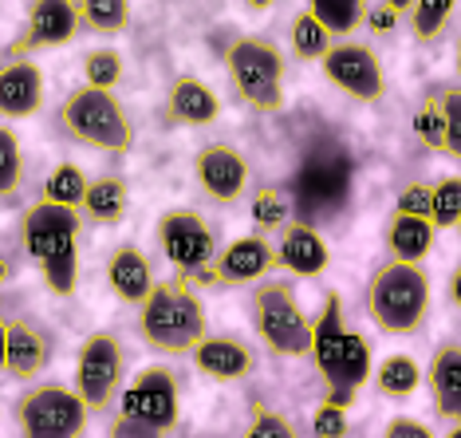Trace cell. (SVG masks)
Masks as SVG:
<instances>
[{"label":"cell","mask_w":461,"mask_h":438,"mask_svg":"<svg viewBox=\"0 0 461 438\" xmlns=\"http://www.w3.org/2000/svg\"><path fill=\"white\" fill-rule=\"evenodd\" d=\"M276 269H280L276 245H272L265 233H245V237H233V242L213 257V265L194 280L205 288H240V285H257V280L272 277Z\"/></svg>","instance_id":"cell-12"},{"label":"cell","mask_w":461,"mask_h":438,"mask_svg":"<svg viewBox=\"0 0 461 438\" xmlns=\"http://www.w3.org/2000/svg\"><path fill=\"white\" fill-rule=\"evenodd\" d=\"M245 438H300V434L280 411H272V406H265V403H253Z\"/></svg>","instance_id":"cell-38"},{"label":"cell","mask_w":461,"mask_h":438,"mask_svg":"<svg viewBox=\"0 0 461 438\" xmlns=\"http://www.w3.org/2000/svg\"><path fill=\"white\" fill-rule=\"evenodd\" d=\"M446 438H461V423H457V426H449V434H446Z\"/></svg>","instance_id":"cell-46"},{"label":"cell","mask_w":461,"mask_h":438,"mask_svg":"<svg viewBox=\"0 0 461 438\" xmlns=\"http://www.w3.org/2000/svg\"><path fill=\"white\" fill-rule=\"evenodd\" d=\"M194 178L217 205H233L249 194V162L233 142H205L194 154Z\"/></svg>","instance_id":"cell-14"},{"label":"cell","mask_w":461,"mask_h":438,"mask_svg":"<svg viewBox=\"0 0 461 438\" xmlns=\"http://www.w3.org/2000/svg\"><path fill=\"white\" fill-rule=\"evenodd\" d=\"M402 20H406V0H375V5H366L363 24L375 40H391Z\"/></svg>","instance_id":"cell-37"},{"label":"cell","mask_w":461,"mask_h":438,"mask_svg":"<svg viewBox=\"0 0 461 438\" xmlns=\"http://www.w3.org/2000/svg\"><path fill=\"white\" fill-rule=\"evenodd\" d=\"M87 186H91V178L79 170L76 162H59L56 170L48 174V182H44V194H40V202L64 205V210H79L83 197H87Z\"/></svg>","instance_id":"cell-29"},{"label":"cell","mask_w":461,"mask_h":438,"mask_svg":"<svg viewBox=\"0 0 461 438\" xmlns=\"http://www.w3.org/2000/svg\"><path fill=\"white\" fill-rule=\"evenodd\" d=\"M308 13L323 24V32H328L335 44H343L351 32H359L363 20H366V5L363 0H312Z\"/></svg>","instance_id":"cell-25"},{"label":"cell","mask_w":461,"mask_h":438,"mask_svg":"<svg viewBox=\"0 0 461 438\" xmlns=\"http://www.w3.org/2000/svg\"><path fill=\"white\" fill-rule=\"evenodd\" d=\"M449 305L461 308V260L454 265V273H449Z\"/></svg>","instance_id":"cell-42"},{"label":"cell","mask_w":461,"mask_h":438,"mask_svg":"<svg viewBox=\"0 0 461 438\" xmlns=\"http://www.w3.org/2000/svg\"><path fill=\"white\" fill-rule=\"evenodd\" d=\"M348 332L351 328L343 324V297L339 292H328V297H323V312L312 320V360H316L323 383L335 379V368H339Z\"/></svg>","instance_id":"cell-20"},{"label":"cell","mask_w":461,"mask_h":438,"mask_svg":"<svg viewBox=\"0 0 461 438\" xmlns=\"http://www.w3.org/2000/svg\"><path fill=\"white\" fill-rule=\"evenodd\" d=\"M5 356H8V320L0 316V371H5Z\"/></svg>","instance_id":"cell-43"},{"label":"cell","mask_w":461,"mask_h":438,"mask_svg":"<svg viewBox=\"0 0 461 438\" xmlns=\"http://www.w3.org/2000/svg\"><path fill=\"white\" fill-rule=\"evenodd\" d=\"M434 99L446 114V159L461 166V83H438Z\"/></svg>","instance_id":"cell-36"},{"label":"cell","mask_w":461,"mask_h":438,"mask_svg":"<svg viewBox=\"0 0 461 438\" xmlns=\"http://www.w3.org/2000/svg\"><path fill=\"white\" fill-rule=\"evenodd\" d=\"M454 68H457V76H461V36H457V44H454Z\"/></svg>","instance_id":"cell-45"},{"label":"cell","mask_w":461,"mask_h":438,"mask_svg":"<svg viewBox=\"0 0 461 438\" xmlns=\"http://www.w3.org/2000/svg\"><path fill=\"white\" fill-rule=\"evenodd\" d=\"M225 71L245 107H253L257 114L285 111L288 64H285V51L272 44L268 36H237L225 48Z\"/></svg>","instance_id":"cell-6"},{"label":"cell","mask_w":461,"mask_h":438,"mask_svg":"<svg viewBox=\"0 0 461 438\" xmlns=\"http://www.w3.org/2000/svg\"><path fill=\"white\" fill-rule=\"evenodd\" d=\"M139 336L158 356H174V360L194 356L197 343L209 336L205 308L194 292V280L174 277V280H158L154 285L146 305L139 308Z\"/></svg>","instance_id":"cell-2"},{"label":"cell","mask_w":461,"mask_h":438,"mask_svg":"<svg viewBox=\"0 0 461 438\" xmlns=\"http://www.w3.org/2000/svg\"><path fill=\"white\" fill-rule=\"evenodd\" d=\"M348 434H351L348 411L320 403V406H316V415H312V438H348Z\"/></svg>","instance_id":"cell-39"},{"label":"cell","mask_w":461,"mask_h":438,"mask_svg":"<svg viewBox=\"0 0 461 438\" xmlns=\"http://www.w3.org/2000/svg\"><path fill=\"white\" fill-rule=\"evenodd\" d=\"M418 383H422V368H418L414 356H402V351L386 356L379 368H375V388H379L386 399H406V395L418 391Z\"/></svg>","instance_id":"cell-26"},{"label":"cell","mask_w":461,"mask_h":438,"mask_svg":"<svg viewBox=\"0 0 461 438\" xmlns=\"http://www.w3.org/2000/svg\"><path fill=\"white\" fill-rule=\"evenodd\" d=\"M107 285H111V292L122 300V305L142 308L158 280H154V265L146 260L142 249L122 245V249H114L111 260H107Z\"/></svg>","instance_id":"cell-21"},{"label":"cell","mask_w":461,"mask_h":438,"mask_svg":"<svg viewBox=\"0 0 461 438\" xmlns=\"http://www.w3.org/2000/svg\"><path fill=\"white\" fill-rule=\"evenodd\" d=\"M383 245H386V253H391V260L422 265L438 245V229H434V222H426V217H406V214L391 210L386 229H383Z\"/></svg>","instance_id":"cell-22"},{"label":"cell","mask_w":461,"mask_h":438,"mask_svg":"<svg viewBox=\"0 0 461 438\" xmlns=\"http://www.w3.org/2000/svg\"><path fill=\"white\" fill-rule=\"evenodd\" d=\"M5 277H8V260H5V249H0V292H5Z\"/></svg>","instance_id":"cell-44"},{"label":"cell","mask_w":461,"mask_h":438,"mask_svg":"<svg viewBox=\"0 0 461 438\" xmlns=\"http://www.w3.org/2000/svg\"><path fill=\"white\" fill-rule=\"evenodd\" d=\"M20 182H24V151H20L16 131L0 123V202L13 197Z\"/></svg>","instance_id":"cell-34"},{"label":"cell","mask_w":461,"mask_h":438,"mask_svg":"<svg viewBox=\"0 0 461 438\" xmlns=\"http://www.w3.org/2000/svg\"><path fill=\"white\" fill-rule=\"evenodd\" d=\"M253 328L265 340V348L272 356H312V320L303 316L296 285L285 277H268L253 288Z\"/></svg>","instance_id":"cell-7"},{"label":"cell","mask_w":461,"mask_h":438,"mask_svg":"<svg viewBox=\"0 0 461 438\" xmlns=\"http://www.w3.org/2000/svg\"><path fill=\"white\" fill-rule=\"evenodd\" d=\"M457 237H461V222H457Z\"/></svg>","instance_id":"cell-48"},{"label":"cell","mask_w":461,"mask_h":438,"mask_svg":"<svg viewBox=\"0 0 461 438\" xmlns=\"http://www.w3.org/2000/svg\"><path fill=\"white\" fill-rule=\"evenodd\" d=\"M5 59H8V51H5V48H0V71H5Z\"/></svg>","instance_id":"cell-47"},{"label":"cell","mask_w":461,"mask_h":438,"mask_svg":"<svg viewBox=\"0 0 461 438\" xmlns=\"http://www.w3.org/2000/svg\"><path fill=\"white\" fill-rule=\"evenodd\" d=\"M194 368L213 383H240L257 371V356L240 336H205L194 351Z\"/></svg>","instance_id":"cell-15"},{"label":"cell","mask_w":461,"mask_h":438,"mask_svg":"<svg viewBox=\"0 0 461 438\" xmlns=\"http://www.w3.org/2000/svg\"><path fill=\"white\" fill-rule=\"evenodd\" d=\"M366 312L386 336H414L429 316V277L422 265L386 260L366 280Z\"/></svg>","instance_id":"cell-4"},{"label":"cell","mask_w":461,"mask_h":438,"mask_svg":"<svg viewBox=\"0 0 461 438\" xmlns=\"http://www.w3.org/2000/svg\"><path fill=\"white\" fill-rule=\"evenodd\" d=\"M449 20H454V5H442V0H411L406 5V28L418 44H438Z\"/></svg>","instance_id":"cell-27"},{"label":"cell","mask_w":461,"mask_h":438,"mask_svg":"<svg viewBox=\"0 0 461 438\" xmlns=\"http://www.w3.org/2000/svg\"><path fill=\"white\" fill-rule=\"evenodd\" d=\"M288 40H292V56H296L300 64H323V56L335 48V40L323 32V24L308 13V8H303L296 20H292Z\"/></svg>","instance_id":"cell-28"},{"label":"cell","mask_w":461,"mask_h":438,"mask_svg":"<svg viewBox=\"0 0 461 438\" xmlns=\"http://www.w3.org/2000/svg\"><path fill=\"white\" fill-rule=\"evenodd\" d=\"M158 245H162L166 260L174 265V273L185 280L202 277L205 269L213 265V257L221 253L213 225L197 210H190V205H174V210H166L158 217Z\"/></svg>","instance_id":"cell-10"},{"label":"cell","mask_w":461,"mask_h":438,"mask_svg":"<svg viewBox=\"0 0 461 438\" xmlns=\"http://www.w3.org/2000/svg\"><path fill=\"white\" fill-rule=\"evenodd\" d=\"M411 127H414L418 142H422L426 151H438V154H446V114H442V107H438L434 91H426V96L418 99Z\"/></svg>","instance_id":"cell-33"},{"label":"cell","mask_w":461,"mask_h":438,"mask_svg":"<svg viewBox=\"0 0 461 438\" xmlns=\"http://www.w3.org/2000/svg\"><path fill=\"white\" fill-rule=\"evenodd\" d=\"M51 363V336L36 320L13 316L8 320V356H5V375L13 379H36Z\"/></svg>","instance_id":"cell-17"},{"label":"cell","mask_w":461,"mask_h":438,"mask_svg":"<svg viewBox=\"0 0 461 438\" xmlns=\"http://www.w3.org/2000/svg\"><path fill=\"white\" fill-rule=\"evenodd\" d=\"M79 210L32 202L20 217V242L51 297H71L79 280Z\"/></svg>","instance_id":"cell-1"},{"label":"cell","mask_w":461,"mask_h":438,"mask_svg":"<svg viewBox=\"0 0 461 438\" xmlns=\"http://www.w3.org/2000/svg\"><path fill=\"white\" fill-rule=\"evenodd\" d=\"M182 419V391L177 375L162 363L142 368L119 395V415L111 423V438H170Z\"/></svg>","instance_id":"cell-3"},{"label":"cell","mask_w":461,"mask_h":438,"mask_svg":"<svg viewBox=\"0 0 461 438\" xmlns=\"http://www.w3.org/2000/svg\"><path fill=\"white\" fill-rule=\"evenodd\" d=\"M83 32V16L76 0H36L28 8L24 32H20L5 51L8 56H32V51H48V48H64Z\"/></svg>","instance_id":"cell-13"},{"label":"cell","mask_w":461,"mask_h":438,"mask_svg":"<svg viewBox=\"0 0 461 438\" xmlns=\"http://www.w3.org/2000/svg\"><path fill=\"white\" fill-rule=\"evenodd\" d=\"M122 379H127V351H122L119 336L103 328L91 332L76 356V383H71V391L79 395L91 415H103L107 406H114Z\"/></svg>","instance_id":"cell-9"},{"label":"cell","mask_w":461,"mask_h":438,"mask_svg":"<svg viewBox=\"0 0 461 438\" xmlns=\"http://www.w3.org/2000/svg\"><path fill=\"white\" fill-rule=\"evenodd\" d=\"M429 222L434 229H457L461 222V178L457 174H442L429 186Z\"/></svg>","instance_id":"cell-32"},{"label":"cell","mask_w":461,"mask_h":438,"mask_svg":"<svg viewBox=\"0 0 461 438\" xmlns=\"http://www.w3.org/2000/svg\"><path fill=\"white\" fill-rule=\"evenodd\" d=\"M44 103V71L24 56H8L0 71V119H28Z\"/></svg>","instance_id":"cell-18"},{"label":"cell","mask_w":461,"mask_h":438,"mask_svg":"<svg viewBox=\"0 0 461 438\" xmlns=\"http://www.w3.org/2000/svg\"><path fill=\"white\" fill-rule=\"evenodd\" d=\"M79 16H83V28L95 36H122L131 28L127 0H83Z\"/></svg>","instance_id":"cell-30"},{"label":"cell","mask_w":461,"mask_h":438,"mask_svg":"<svg viewBox=\"0 0 461 438\" xmlns=\"http://www.w3.org/2000/svg\"><path fill=\"white\" fill-rule=\"evenodd\" d=\"M394 214H406V217H426L429 222V186L426 182H411L394 202Z\"/></svg>","instance_id":"cell-40"},{"label":"cell","mask_w":461,"mask_h":438,"mask_svg":"<svg viewBox=\"0 0 461 438\" xmlns=\"http://www.w3.org/2000/svg\"><path fill=\"white\" fill-rule=\"evenodd\" d=\"M429 395H434V415L449 426L461 423V343H446L429 360Z\"/></svg>","instance_id":"cell-23"},{"label":"cell","mask_w":461,"mask_h":438,"mask_svg":"<svg viewBox=\"0 0 461 438\" xmlns=\"http://www.w3.org/2000/svg\"><path fill=\"white\" fill-rule=\"evenodd\" d=\"M59 127L71 142L87 146L99 154H131L134 146V123L127 107L119 103L114 91H95V87H76L59 103Z\"/></svg>","instance_id":"cell-5"},{"label":"cell","mask_w":461,"mask_h":438,"mask_svg":"<svg viewBox=\"0 0 461 438\" xmlns=\"http://www.w3.org/2000/svg\"><path fill=\"white\" fill-rule=\"evenodd\" d=\"M131 210V186L127 178H119V174H99V178H91L87 186V197H83L79 214L83 222L91 225H119L122 217Z\"/></svg>","instance_id":"cell-24"},{"label":"cell","mask_w":461,"mask_h":438,"mask_svg":"<svg viewBox=\"0 0 461 438\" xmlns=\"http://www.w3.org/2000/svg\"><path fill=\"white\" fill-rule=\"evenodd\" d=\"M383 438H438V434L429 431L426 423L411 419V415H394V419L383 426Z\"/></svg>","instance_id":"cell-41"},{"label":"cell","mask_w":461,"mask_h":438,"mask_svg":"<svg viewBox=\"0 0 461 438\" xmlns=\"http://www.w3.org/2000/svg\"><path fill=\"white\" fill-rule=\"evenodd\" d=\"M276 260L280 269H288L292 277H323L328 273L331 249L323 242V233L308 222H288L276 237Z\"/></svg>","instance_id":"cell-16"},{"label":"cell","mask_w":461,"mask_h":438,"mask_svg":"<svg viewBox=\"0 0 461 438\" xmlns=\"http://www.w3.org/2000/svg\"><path fill=\"white\" fill-rule=\"evenodd\" d=\"M91 411L64 383H36L16 399L20 438H83Z\"/></svg>","instance_id":"cell-8"},{"label":"cell","mask_w":461,"mask_h":438,"mask_svg":"<svg viewBox=\"0 0 461 438\" xmlns=\"http://www.w3.org/2000/svg\"><path fill=\"white\" fill-rule=\"evenodd\" d=\"M323 79L331 87H339L348 99L355 103H383L386 96V71L383 59L371 44H359V40H343L335 44L328 56H323Z\"/></svg>","instance_id":"cell-11"},{"label":"cell","mask_w":461,"mask_h":438,"mask_svg":"<svg viewBox=\"0 0 461 438\" xmlns=\"http://www.w3.org/2000/svg\"><path fill=\"white\" fill-rule=\"evenodd\" d=\"M249 217H253L257 233H280L288 225V202L276 186H260L249 194Z\"/></svg>","instance_id":"cell-31"},{"label":"cell","mask_w":461,"mask_h":438,"mask_svg":"<svg viewBox=\"0 0 461 438\" xmlns=\"http://www.w3.org/2000/svg\"><path fill=\"white\" fill-rule=\"evenodd\" d=\"M122 79V56L114 48H91L83 59V83L95 91H111Z\"/></svg>","instance_id":"cell-35"},{"label":"cell","mask_w":461,"mask_h":438,"mask_svg":"<svg viewBox=\"0 0 461 438\" xmlns=\"http://www.w3.org/2000/svg\"><path fill=\"white\" fill-rule=\"evenodd\" d=\"M221 114V99L217 91L202 83L197 76H177L166 91V119L174 127H209Z\"/></svg>","instance_id":"cell-19"}]
</instances>
